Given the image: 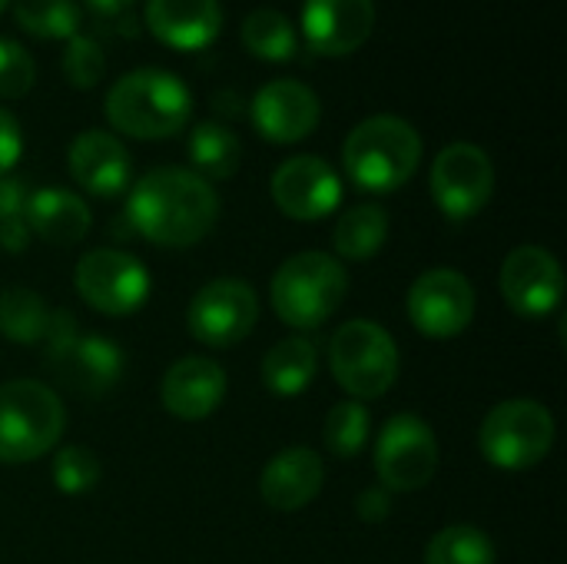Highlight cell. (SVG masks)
Here are the masks:
<instances>
[{"label": "cell", "instance_id": "obj_1", "mask_svg": "<svg viewBox=\"0 0 567 564\" xmlns=\"http://www.w3.org/2000/svg\"><path fill=\"white\" fill-rule=\"evenodd\" d=\"M126 216L153 246L189 249L213 233L219 219V196L193 170L156 166L133 183Z\"/></svg>", "mask_w": 567, "mask_h": 564}, {"label": "cell", "instance_id": "obj_2", "mask_svg": "<svg viewBox=\"0 0 567 564\" xmlns=\"http://www.w3.org/2000/svg\"><path fill=\"white\" fill-rule=\"evenodd\" d=\"M106 120L116 133L133 140H166L186 130L193 116L189 86L159 66L123 73L106 93Z\"/></svg>", "mask_w": 567, "mask_h": 564}, {"label": "cell", "instance_id": "obj_3", "mask_svg": "<svg viewBox=\"0 0 567 564\" xmlns=\"http://www.w3.org/2000/svg\"><path fill=\"white\" fill-rule=\"evenodd\" d=\"M342 163L349 180L365 193L402 189L422 163L419 130L392 113L362 120L342 143Z\"/></svg>", "mask_w": 567, "mask_h": 564}, {"label": "cell", "instance_id": "obj_4", "mask_svg": "<svg viewBox=\"0 0 567 564\" xmlns=\"http://www.w3.org/2000/svg\"><path fill=\"white\" fill-rule=\"evenodd\" d=\"M346 266L316 249L289 256L269 283L272 309L289 329H319L346 302Z\"/></svg>", "mask_w": 567, "mask_h": 564}, {"label": "cell", "instance_id": "obj_5", "mask_svg": "<svg viewBox=\"0 0 567 564\" xmlns=\"http://www.w3.org/2000/svg\"><path fill=\"white\" fill-rule=\"evenodd\" d=\"M66 425L60 396L37 379L0 386V462L23 465L56 449Z\"/></svg>", "mask_w": 567, "mask_h": 564}, {"label": "cell", "instance_id": "obj_6", "mask_svg": "<svg viewBox=\"0 0 567 564\" xmlns=\"http://www.w3.org/2000/svg\"><path fill=\"white\" fill-rule=\"evenodd\" d=\"M399 346L372 319H352L336 329L329 342V366L336 382L352 399H379L399 379Z\"/></svg>", "mask_w": 567, "mask_h": 564}, {"label": "cell", "instance_id": "obj_7", "mask_svg": "<svg viewBox=\"0 0 567 564\" xmlns=\"http://www.w3.org/2000/svg\"><path fill=\"white\" fill-rule=\"evenodd\" d=\"M551 445H555V416L535 399L498 402L478 429V449L485 462L505 472H522L545 462Z\"/></svg>", "mask_w": 567, "mask_h": 564}, {"label": "cell", "instance_id": "obj_8", "mask_svg": "<svg viewBox=\"0 0 567 564\" xmlns=\"http://www.w3.org/2000/svg\"><path fill=\"white\" fill-rule=\"evenodd\" d=\"M47 362L76 392L100 396L113 389L123 376V352L106 336H80L70 312H50L47 326Z\"/></svg>", "mask_w": 567, "mask_h": 564}, {"label": "cell", "instance_id": "obj_9", "mask_svg": "<svg viewBox=\"0 0 567 564\" xmlns=\"http://www.w3.org/2000/svg\"><path fill=\"white\" fill-rule=\"evenodd\" d=\"M439 472V439L419 416H392L375 439V475L389 492H419Z\"/></svg>", "mask_w": 567, "mask_h": 564}, {"label": "cell", "instance_id": "obj_10", "mask_svg": "<svg viewBox=\"0 0 567 564\" xmlns=\"http://www.w3.org/2000/svg\"><path fill=\"white\" fill-rule=\"evenodd\" d=\"M80 299L103 316H130L150 299V273L126 249H90L73 273Z\"/></svg>", "mask_w": 567, "mask_h": 564}, {"label": "cell", "instance_id": "obj_11", "mask_svg": "<svg viewBox=\"0 0 567 564\" xmlns=\"http://www.w3.org/2000/svg\"><path fill=\"white\" fill-rule=\"evenodd\" d=\"M429 186H432V199L435 206L452 219V223H462V219H472L478 216L492 193H495V166H492V156L475 146V143H449L435 163H432V176H429Z\"/></svg>", "mask_w": 567, "mask_h": 564}, {"label": "cell", "instance_id": "obj_12", "mask_svg": "<svg viewBox=\"0 0 567 564\" xmlns=\"http://www.w3.org/2000/svg\"><path fill=\"white\" fill-rule=\"evenodd\" d=\"M256 322H259V299L256 289L243 279L206 283L186 309V326L193 339L209 349L239 346L256 329Z\"/></svg>", "mask_w": 567, "mask_h": 564}, {"label": "cell", "instance_id": "obj_13", "mask_svg": "<svg viewBox=\"0 0 567 564\" xmlns=\"http://www.w3.org/2000/svg\"><path fill=\"white\" fill-rule=\"evenodd\" d=\"M405 309L422 336L452 339L462 336L475 319V289L458 269L439 266L412 283Z\"/></svg>", "mask_w": 567, "mask_h": 564}, {"label": "cell", "instance_id": "obj_14", "mask_svg": "<svg viewBox=\"0 0 567 564\" xmlns=\"http://www.w3.org/2000/svg\"><path fill=\"white\" fill-rule=\"evenodd\" d=\"M502 296L512 312L525 319H542L561 306L565 273L561 263L542 246H518L502 263Z\"/></svg>", "mask_w": 567, "mask_h": 564}, {"label": "cell", "instance_id": "obj_15", "mask_svg": "<svg viewBox=\"0 0 567 564\" xmlns=\"http://www.w3.org/2000/svg\"><path fill=\"white\" fill-rule=\"evenodd\" d=\"M272 203L299 223L326 219L342 203L339 173L319 156H292L269 180Z\"/></svg>", "mask_w": 567, "mask_h": 564}, {"label": "cell", "instance_id": "obj_16", "mask_svg": "<svg viewBox=\"0 0 567 564\" xmlns=\"http://www.w3.org/2000/svg\"><path fill=\"white\" fill-rule=\"evenodd\" d=\"M252 126L262 140L289 146L306 140L322 116V103L316 90L302 80H272L252 96Z\"/></svg>", "mask_w": 567, "mask_h": 564}, {"label": "cell", "instance_id": "obj_17", "mask_svg": "<svg viewBox=\"0 0 567 564\" xmlns=\"http://www.w3.org/2000/svg\"><path fill=\"white\" fill-rule=\"evenodd\" d=\"M375 30V0H302V37L322 57L355 53Z\"/></svg>", "mask_w": 567, "mask_h": 564}, {"label": "cell", "instance_id": "obj_18", "mask_svg": "<svg viewBox=\"0 0 567 564\" xmlns=\"http://www.w3.org/2000/svg\"><path fill=\"white\" fill-rule=\"evenodd\" d=\"M66 163H70V176L76 180V186L100 199L120 196L133 176V160L126 146L106 130H83L70 143Z\"/></svg>", "mask_w": 567, "mask_h": 564}, {"label": "cell", "instance_id": "obj_19", "mask_svg": "<svg viewBox=\"0 0 567 564\" xmlns=\"http://www.w3.org/2000/svg\"><path fill=\"white\" fill-rule=\"evenodd\" d=\"M159 399H163V409L183 422L206 419L226 399V372L216 359L186 356L166 369Z\"/></svg>", "mask_w": 567, "mask_h": 564}, {"label": "cell", "instance_id": "obj_20", "mask_svg": "<svg viewBox=\"0 0 567 564\" xmlns=\"http://www.w3.org/2000/svg\"><path fill=\"white\" fill-rule=\"evenodd\" d=\"M150 33L179 53H196L216 43L223 30L219 0H146Z\"/></svg>", "mask_w": 567, "mask_h": 564}, {"label": "cell", "instance_id": "obj_21", "mask_svg": "<svg viewBox=\"0 0 567 564\" xmlns=\"http://www.w3.org/2000/svg\"><path fill=\"white\" fill-rule=\"evenodd\" d=\"M322 479H326L322 459L312 449L292 445V449H282L279 455H272L266 462L262 479H259V492H262V502L269 509L299 512L322 492Z\"/></svg>", "mask_w": 567, "mask_h": 564}, {"label": "cell", "instance_id": "obj_22", "mask_svg": "<svg viewBox=\"0 0 567 564\" xmlns=\"http://www.w3.org/2000/svg\"><path fill=\"white\" fill-rule=\"evenodd\" d=\"M20 216L27 229L50 246H76L93 226L90 206L76 193L60 186H43L37 193H27Z\"/></svg>", "mask_w": 567, "mask_h": 564}, {"label": "cell", "instance_id": "obj_23", "mask_svg": "<svg viewBox=\"0 0 567 564\" xmlns=\"http://www.w3.org/2000/svg\"><path fill=\"white\" fill-rule=\"evenodd\" d=\"M316 369H319V352L309 339L302 336H292V339H282L276 342L266 359H262V382L272 396H282V399H292L299 392H306L316 379Z\"/></svg>", "mask_w": 567, "mask_h": 564}, {"label": "cell", "instance_id": "obj_24", "mask_svg": "<svg viewBox=\"0 0 567 564\" xmlns=\"http://www.w3.org/2000/svg\"><path fill=\"white\" fill-rule=\"evenodd\" d=\"M186 153H189L193 173L203 176L206 183L209 180H229V176H236V170L243 163V143H239V136L226 123H216V120H203V123L193 126Z\"/></svg>", "mask_w": 567, "mask_h": 564}, {"label": "cell", "instance_id": "obj_25", "mask_svg": "<svg viewBox=\"0 0 567 564\" xmlns=\"http://www.w3.org/2000/svg\"><path fill=\"white\" fill-rule=\"evenodd\" d=\"M336 253L342 259H372L389 239V213L375 203H359L346 209L336 223Z\"/></svg>", "mask_w": 567, "mask_h": 564}, {"label": "cell", "instance_id": "obj_26", "mask_svg": "<svg viewBox=\"0 0 567 564\" xmlns=\"http://www.w3.org/2000/svg\"><path fill=\"white\" fill-rule=\"evenodd\" d=\"M243 47L269 63H286L299 50V33L282 10L259 7L243 20Z\"/></svg>", "mask_w": 567, "mask_h": 564}, {"label": "cell", "instance_id": "obj_27", "mask_svg": "<svg viewBox=\"0 0 567 564\" xmlns=\"http://www.w3.org/2000/svg\"><path fill=\"white\" fill-rule=\"evenodd\" d=\"M50 326V309L40 293L10 286L0 293V336L20 346L43 342Z\"/></svg>", "mask_w": 567, "mask_h": 564}, {"label": "cell", "instance_id": "obj_28", "mask_svg": "<svg viewBox=\"0 0 567 564\" xmlns=\"http://www.w3.org/2000/svg\"><path fill=\"white\" fill-rule=\"evenodd\" d=\"M13 20L37 40H70L80 33L83 10L76 0H13Z\"/></svg>", "mask_w": 567, "mask_h": 564}, {"label": "cell", "instance_id": "obj_29", "mask_svg": "<svg viewBox=\"0 0 567 564\" xmlns=\"http://www.w3.org/2000/svg\"><path fill=\"white\" fill-rule=\"evenodd\" d=\"M425 564H495V542L475 525H449L429 542Z\"/></svg>", "mask_w": 567, "mask_h": 564}, {"label": "cell", "instance_id": "obj_30", "mask_svg": "<svg viewBox=\"0 0 567 564\" xmlns=\"http://www.w3.org/2000/svg\"><path fill=\"white\" fill-rule=\"evenodd\" d=\"M369 432H372L369 409L362 402H355V399H346V402H336L329 409L322 442H326L329 455H336V459H355L365 449Z\"/></svg>", "mask_w": 567, "mask_h": 564}, {"label": "cell", "instance_id": "obj_31", "mask_svg": "<svg viewBox=\"0 0 567 564\" xmlns=\"http://www.w3.org/2000/svg\"><path fill=\"white\" fill-rule=\"evenodd\" d=\"M100 472H103V469H100V459H96L90 449H83V445H66V449H60V452L53 455V469H50L53 485H56V492H63V495H83V492L96 489Z\"/></svg>", "mask_w": 567, "mask_h": 564}, {"label": "cell", "instance_id": "obj_32", "mask_svg": "<svg viewBox=\"0 0 567 564\" xmlns=\"http://www.w3.org/2000/svg\"><path fill=\"white\" fill-rule=\"evenodd\" d=\"M60 66H63V76H66L70 86L93 90L103 80V73H106V57H103V47L93 37L76 33V37L66 40Z\"/></svg>", "mask_w": 567, "mask_h": 564}, {"label": "cell", "instance_id": "obj_33", "mask_svg": "<svg viewBox=\"0 0 567 564\" xmlns=\"http://www.w3.org/2000/svg\"><path fill=\"white\" fill-rule=\"evenodd\" d=\"M33 83H37V66L30 50L10 37H0V96L20 100L33 90Z\"/></svg>", "mask_w": 567, "mask_h": 564}, {"label": "cell", "instance_id": "obj_34", "mask_svg": "<svg viewBox=\"0 0 567 564\" xmlns=\"http://www.w3.org/2000/svg\"><path fill=\"white\" fill-rule=\"evenodd\" d=\"M23 153V133L10 110L0 106V176H7Z\"/></svg>", "mask_w": 567, "mask_h": 564}, {"label": "cell", "instance_id": "obj_35", "mask_svg": "<svg viewBox=\"0 0 567 564\" xmlns=\"http://www.w3.org/2000/svg\"><path fill=\"white\" fill-rule=\"evenodd\" d=\"M359 519L369 522V525H379L392 515V492L382 489V485H372L359 495V505H355Z\"/></svg>", "mask_w": 567, "mask_h": 564}, {"label": "cell", "instance_id": "obj_36", "mask_svg": "<svg viewBox=\"0 0 567 564\" xmlns=\"http://www.w3.org/2000/svg\"><path fill=\"white\" fill-rule=\"evenodd\" d=\"M23 203H27V186H23V180H17V176H0V223L20 216V213H23Z\"/></svg>", "mask_w": 567, "mask_h": 564}, {"label": "cell", "instance_id": "obj_37", "mask_svg": "<svg viewBox=\"0 0 567 564\" xmlns=\"http://www.w3.org/2000/svg\"><path fill=\"white\" fill-rule=\"evenodd\" d=\"M27 239H30V229H27L23 216H13V219H3L0 223V249L23 253L27 249Z\"/></svg>", "mask_w": 567, "mask_h": 564}, {"label": "cell", "instance_id": "obj_38", "mask_svg": "<svg viewBox=\"0 0 567 564\" xmlns=\"http://www.w3.org/2000/svg\"><path fill=\"white\" fill-rule=\"evenodd\" d=\"M83 3L100 17H123L136 0H83Z\"/></svg>", "mask_w": 567, "mask_h": 564}, {"label": "cell", "instance_id": "obj_39", "mask_svg": "<svg viewBox=\"0 0 567 564\" xmlns=\"http://www.w3.org/2000/svg\"><path fill=\"white\" fill-rule=\"evenodd\" d=\"M7 7H10V0H0V13H3Z\"/></svg>", "mask_w": 567, "mask_h": 564}]
</instances>
